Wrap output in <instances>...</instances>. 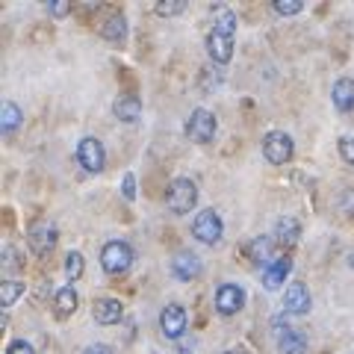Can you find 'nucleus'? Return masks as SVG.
<instances>
[{
	"instance_id": "dca6fc26",
	"label": "nucleus",
	"mask_w": 354,
	"mask_h": 354,
	"mask_svg": "<svg viewBox=\"0 0 354 354\" xmlns=\"http://www.w3.org/2000/svg\"><path fill=\"white\" fill-rule=\"evenodd\" d=\"M278 351L281 354H304L307 351V337L295 328H283L278 334Z\"/></svg>"
},
{
	"instance_id": "1a4fd4ad",
	"label": "nucleus",
	"mask_w": 354,
	"mask_h": 354,
	"mask_svg": "<svg viewBox=\"0 0 354 354\" xmlns=\"http://www.w3.org/2000/svg\"><path fill=\"white\" fill-rule=\"evenodd\" d=\"M160 330L165 339H180L186 334V310L180 304H169L160 313Z\"/></svg>"
},
{
	"instance_id": "6ab92c4d",
	"label": "nucleus",
	"mask_w": 354,
	"mask_h": 354,
	"mask_svg": "<svg viewBox=\"0 0 354 354\" xmlns=\"http://www.w3.org/2000/svg\"><path fill=\"white\" fill-rule=\"evenodd\" d=\"M274 236H278V242H295L298 236H301V225H298V218L295 216H283L278 221V227H274Z\"/></svg>"
},
{
	"instance_id": "393cba45",
	"label": "nucleus",
	"mask_w": 354,
	"mask_h": 354,
	"mask_svg": "<svg viewBox=\"0 0 354 354\" xmlns=\"http://www.w3.org/2000/svg\"><path fill=\"white\" fill-rule=\"evenodd\" d=\"M272 6L278 15H298L304 9V0H274Z\"/></svg>"
},
{
	"instance_id": "6e6552de",
	"label": "nucleus",
	"mask_w": 354,
	"mask_h": 354,
	"mask_svg": "<svg viewBox=\"0 0 354 354\" xmlns=\"http://www.w3.org/2000/svg\"><path fill=\"white\" fill-rule=\"evenodd\" d=\"M216 115L209 113V109H195V113L189 115V121H186V136L201 142V145H207V142H213L216 136Z\"/></svg>"
},
{
	"instance_id": "ddd939ff",
	"label": "nucleus",
	"mask_w": 354,
	"mask_h": 354,
	"mask_svg": "<svg viewBox=\"0 0 354 354\" xmlns=\"http://www.w3.org/2000/svg\"><path fill=\"white\" fill-rule=\"evenodd\" d=\"M283 310L286 313H295V316H301L310 310V292H307V286L301 281H295L286 286V295H283Z\"/></svg>"
},
{
	"instance_id": "7ed1b4c3",
	"label": "nucleus",
	"mask_w": 354,
	"mask_h": 354,
	"mask_svg": "<svg viewBox=\"0 0 354 354\" xmlns=\"http://www.w3.org/2000/svg\"><path fill=\"white\" fill-rule=\"evenodd\" d=\"M263 157L272 165H283L292 157V136L283 130H269L263 136Z\"/></svg>"
},
{
	"instance_id": "2eb2a0df",
	"label": "nucleus",
	"mask_w": 354,
	"mask_h": 354,
	"mask_svg": "<svg viewBox=\"0 0 354 354\" xmlns=\"http://www.w3.org/2000/svg\"><path fill=\"white\" fill-rule=\"evenodd\" d=\"M292 272V260L290 257H278V260H272L269 266H266V272H263V283H266V290H278V286L286 281V274Z\"/></svg>"
},
{
	"instance_id": "412c9836",
	"label": "nucleus",
	"mask_w": 354,
	"mask_h": 354,
	"mask_svg": "<svg viewBox=\"0 0 354 354\" xmlns=\"http://www.w3.org/2000/svg\"><path fill=\"white\" fill-rule=\"evenodd\" d=\"M21 295H24V283L18 281H3V286H0V304L3 307H12Z\"/></svg>"
},
{
	"instance_id": "aec40b11",
	"label": "nucleus",
	"mask_w": 354,
	"mask_h": 354,
	"mask_svg": "<svg viewBox=\"0 0 354 354\" xmlns=\"http://www.w3.org/2000/svg\"><path fill=\"white\" fill-rule=\"evenodd\" d=\"M101 36L106 39V41H124V36H127V21L121 18V15H113L106 21V24L101 27Z\"/></svg>"
},
{
	"instance_id": "c756f323",
	"label": "nucleus",
	"mask_w": 354,
	"mask_h": 354,
	"mask_svg": "<svg viewBox=\"0 0 354 354\" xmlns=\"http://www.w3.org/2000/svg\"><path fill=\"white\" fill-rule=\"evenodd\" d=\"M68 12H71L68 0H53V3H50V15H57V18H62V15H68Z\"/></svg>"
},
{
	"instance_id": "cd10ccee",
	"label": "nucleus",
	"mask_w": 354,
	"mask_h": 354,
	"mask_svg": "<svg viewBox=\"0 0 354 354\" xmlns=\"http://www.w3.org/2000/svg\"><path fill=\"white\" fill-rule=\"evenodd\" d=\"M251 254H254V260H266V257H269V242H266L263 236L254 239L251 242Z\"/></svg>"
},
{
	"instance_id": "9d476101",
	"label": "nucleus",
	"mask_w": 354,
	"mask_h": 354,
	"mask_svg": "<svg viewBox=\"0 0 354 354\" xmlns=\"http://www.w3.org/2000/svg\"><path fill=\"white\" fill-rule=\"evenodd\" d=\"M242 304H245V292H242V286L236 283H221L216 290V310L221 316H234L242 310Z\"/></svg>"
},
{
	"instance_id": "7c9ffc66",
	"label": "nucleus",
	"mask_w": 354,
	"mask_h": 354,
	"mask_svg": "<svg viewBox=\"0 0 354 354\" xmlns=\"http://www.w3.org/2000/svg\"><path fill=\"white\" fill-rule=\"evenodd\" d=\"M83 354H115V351L109 348V346H104V342H95V346H88Z\"/></svg>"
},
{
	"instance_id": "20e7f679",
	"label": "nucleus",
	"mask_w": 354,
	"mask_h": 354,
	"mask_svg": "<svg viewBox=\"0 0 354 354\" xmlns=\"http://www.w3.org/2000/svg\"><path fill=\"white\" fill-rule=\"evenodd\" d=\"M130 263H133V248L127 245V242L113 239V242H106V245H104V251H101V266H104V272L121 274V272L130 269Z\"/></svg>"
},
{
	"instance_id": "f03ea898",
	"label": "nucleus",
	"mask_w": 354,
	"mask_h": 354,
	"mask_svg": "<svg viewBox=\"0 0 354 354\" xmlns=\"http://www.w3.org/2000/svg\"><path fill=\"white\" fill-rule=\"evenodd\" d=\"M165 204H169V209L177 216L192 213V207L198 204V186L189 177H177V180L169 183V189H165Z\"/></svg>"
},
{
	"instance_id": "423d86ee",
	"label": "nucleus",
	"mask_w": 354,
	"mask_h": 354,
	"mask_svg": "<svg viewBox=\"0 0 354 354\" xmlns=\"http://www.w3.org/2000/svg\"><path fill=\"white\" fill-rule=\"evenodd\" d=\"M27 242H30V248L39 254V257H44L53 245H57V225L48 218H39V221H32L30 230H27Z\"/></svg>"
},
{
	"instance_id": "5701e85b",
	"label": "nucleus",
	"mask_w": 354,
	"mask_h": 354,
	"mask_svg": "<svg viewBox=\"0 0 354 354\" xmlns=\"http://www.w3.org/2000/svg\"><path fill=\"white\" fill-rule=\"evenodd\" d=\"M183 9H186V0H160V3L153 6V12L162 18H171V15H180Z\"/></svg>"
},
{
	"instance_id": "2f4dec72",
	"label": "nucleus",
	"mask_w": 354,
	"mask_h": 354,
	"mask_svg": "<svg viewBox=\"0 0 354 354\" xmlns=\"http://www.w3.org/2000/svg\"><path fill=\"white\" fill-rule=\"evenodd\" d=\"M225 354H239V351H225Z\"/></svg>"
},
{
	"instance_id": "4be33fe9",
	"label": "nucleus",
	"mask_w": 354,
	"mask_h": 354,
	"mask_svg": "<svg viewBox=\"0 0 354 354\" xmlns=\"http://www.w3.org/2000/svg\"><path fill=\"white\" fill-rule=\"evenodd\" d=\"M0 124H3V130H15L21 124V109L12 101H6L3 109H0Z\"/></svg>"
},
{
	"instance_id": "b1692460",
	"label": "nucleus",
	"mask_w": 354,
	"mask_h": 354,
	"mask_svg": "<svg viewBox=\"0 0 354 354\" xmlns=\"http://www.w3.org/2000/svg\"><path fill=\"white\" fill-rule=\"evenodd\" d=\"M65 274H68V281H77L83 274V254L71 251L68 257H65Z\"/></svg>"
},
{
	"instance_id": "f257e3e1",
	"label": "nucleus",
	"mask_w": 354,
	"mask_h": 354,
	"mask_svg": "<svg viewBox=\"0 0 354 354\" xmlns=\"http://www.w3.org/2000/svg\"><path fill=\"white\" fill-rule=\"evenodd\" d=\"M234 30H236V15L230 12L227 6H218L216 24L207 36V50H209V57H213V62H218V65L230 62V57H234Z\"/></svg>"
},
{
	"instance_id": "bb28decb",
	"label": "nucleus",
	"mask_w": 354,
	"mask_h": 354,
	"mask_svg": "<svg viewBox=\"0 0 354 354\" xmlns=\"http://www.w3.org/2000/svg\"><path fill=\"white\" fill-rule=\"evenodd\" d=\"M339 153H342V160H346L348 165H354V139L351 136L339 139Z\"/></svg>"
},
{
	"instance_id": "9b49d317",
	"label": "nucleus",
	"mask_w": 354,
	"mask_h": 354,
	"mask_svg": "<svg viewBox=\"0 0 354 354\" xmlns=\"http://www.w3.org/2000/svg\"><path fill=\"white\" fill-rule=\"evenodd\" d=\"M92 316L97 325H118L124 319V307L118 298H97L92 304Z\"/></svg>"
},
{
	"instance_id": "39448f33",
	"label": "nucleus",
	"mask_w": 354,
	"mask_h": 354,
	"mask_svg": "<svg viewBox=\"0 0 354 354\" xmlns=\"http://www.w3.org/2000/svg\"><path fill=\"white\" fill-rule=\"evenodd\" d=\"M192 234L198 242H204V245H216L225 234V225H221V216L216 209H201V213L195 216L192 221Z\"/></svg>"
},
{
	"instance_id": "f3484780",
	"label": "nucleus",
	"mask_w": 354,
	"mask_h": 354,
	"mask_svg": "<svg viewBox=\"0 0 354 354\" xmlns=\"http://www.w3.org/2000/svg\"><path fill=\"white\" fill-rule=\"evenodd\" d=\"M330 97H334V106L339 109V113H351V109H354V80H351V77H342V80H337Z\"/></svg>"
},
{
	"instance_id": "a878e982",
	"label": "nucleus",
	"mask_w": 354,
	"mask_h": 354,
	"mask_svg": "<svg viewBox=\"0 0 354 354\" xmlns=\"http://www.w3.org/2000/svg\"><path fill=\"white\" fill-rule=\"evenodd\" d=\"M121 192H124L127 201H136V174L127 171L124 180H121Z\"/></svg>"
},
{
	"instance_id": "a211bd4d",
	"label": "nucleus",
	"mask_w": 354,
	"mask_h": 354,
	"mask_svg": "<svg viewBox=\"0 0 354 354\" xmlns=\"http://www.w3.org/2000/svg\"><path fill=\"white\" fill-rule=\"evenodd\" d=\"M77 292H74V286H59L57 290V298H53V304H57V313L59 316H71L74 310H77Z\"/></svg>"
},
{
	"instance_id": "f8f14e48",
	"label": "nucleus",
	"mask_w": 354,
	"mask_h": 354,
	"mask_svg": "<svg viewBox=\"0 0 354 354\" xmlns=\"http://www.w3.org/2000/svg\"><path fill=\"white\" fill-rule=\"evenodd\" d=\"M171 272L177 281H192L201 274V260H198V254H192V251H177L171 260Z\"/></svg>"
},
{
	"instance_id": "c85d7f7f",
	"label": "nucleus",
	"mask_w": 354,
	"mask_h": 354,
	"mask_svg": "<svg viewBox=\"0 0 354 354\" xmlns=\"http://www.w3.org/2000/svg\"><path fill=\"white\" fill-rule=\"evenodd\" d=\"M6 354H36V348H32L27 339H15V342H9Z\"/></svg>"
},
{
	"instance_id": "4468645a",
	"label": "nucleus",
	"mask_w": 354,
	"mask_h": 354,
	"mask_svg": "<svg viewBox=\"0 0 354 354\" xmlns=\"http://www.w3.org/2000/svg\"><path fill=\"white\" fill-rule=\"evenodd\" d=\"M113 113L118 121H124V124H136L142 115V101L136 95H118L113 104Z\"/></svg>"
},
{
	"instance_id": "0eeeda50",
	"label": "nucleus",
	"mask_w": 354,
	"mask_h": 354,
	"mask_svg": "<svg viewBox=\"0 0 354 354\" xmlns=\"http://www.w3.org/2000/svg\"><path fill=\"white\" fill-rule=\"evenodd\" d=\"M77 162L83 165V169L88 174H97V171H104V162H106V153H104V145H101V139H95V136H86L80 145H77Z\"/></svg>"
}]
</instances>
